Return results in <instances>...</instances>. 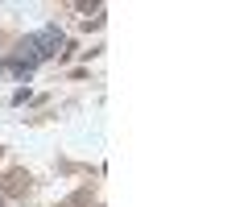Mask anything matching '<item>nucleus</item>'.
I'll list each match as a JSON object with an SVG mask.
<instances>
[{
	"mask_svg": "<svg viewBox=\"0 0 248 207\" xmlns=\"http://www.w3.org/2000/svg\"><path fill=\"white\" fill-rule=\"evenodd\" d=\"M58 50H62V33L54 25H46V29H37V33H29L25 42H21V54L13 58V66H17V71H33L42 58L58 54Z\"/></svg>",
	"mask_w": 248,
	"mask_h": 207,
	"instance_id": "nucleus-1",
	"label": "nucleus"
}]
</instances>
